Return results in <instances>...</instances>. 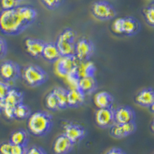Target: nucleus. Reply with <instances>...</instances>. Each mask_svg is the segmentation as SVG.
Returning <instances> with one entry per match:
<instances>
[{"mask_svg":"<svg viewBox=\"0 0 154 154\" xmlns=\"http://www.w3.org/2000/svg\"><path fill=\"white\" fill-rule=\"evenodd\" d=\"M17 7L0 11V32L3 35H19L29 27Z\"/></svg>","mask_w":154,"mask_h":154,"instance_id":"nucleus-1","label":"nucleus"},{"mask_svg":"<svg viewBox=\"0 0 154 154\" xmlns=\"http://www.w3.org/2000/svg\"><path fill=\"white\" fill-rule=\"evenodd\" d=\"M27 119L28 131L35 137H45L53 127V116L46 111L39 110L32 112Z\"/></svg>","mask_w":154,"mask_h":154,"instance_id":"nucleus-2","label":"nucleus"},{"mask_svg":"<svg viewBox=\"0 0 154 154\" xmlns=\"http://www.w3.org/2000/svg\"><path fill=\"white\" fill-rule=\"evenodd\" d=\"M21 77L25 83L29 87L42 86L49 79L47 72L42 67L34 64H29L23 67Z\"/></svg>","mask_w":154,"mask_h":154,"instance_id":"nucleus-3","label":"nucleus"},{"mask_svg":"<svg viewBox=\"0 0 154 154\" xmlns=\"http://www.w3.org/2000/svg\"><path fill=\"white\" fill-rule=\"evenodd\" d=\"M77 33L72 28H66L58 35L56 43L61 56H75Z\"/></svg>","mask_w":154,"mask_h":154,"instance_id":"nucleus-4","label":"nucleus"},{"mask_svg":"<svg viewBox=\"0 0 154 154\" xmlns=\"http://www.w3.org/2000/svg\"><path fill=\"white\" fill-rule=\"evenodd\" d=\"M91 12L94 18L100 21H109L117 16L115 7L106 0H98L92 4Z\"/></svg>","mask_w":154,"mask_h":154,"instance_id":"nucleus-5","label":"nucleus"},{"mask_svg":"<svg viewBox=\"0 0 154 154\" xmlns=\"http://www.w3.org/2000/svg\"><path fill=\"white\" fill-rule=\"evenodd\" d=\"M95 50L96 47L93 42L86 37H81L75 42V56L79 62L90 60Z\"/></svg>","mask_w":154,"mask_h":154,"instance_id":"nucleus-6","label":"nucleus"},{"mask_svg":"<svg viewBox=\"0 0 154 154\" xmlns=\"http://www.w3.org/2000/svg\"><path fill=\"white\" fill-rule=\"evenodd\" d=\"M22 75V68L17 63L5 60L0 65V77L8 82H15Z\"/></svg>","mask_w":154,"mask_h":154,"instance_id":"nucleus-7","label":"nucleus"},{"mask_svg":"<svg viewBox=\"0 0 154 154\" xmlns=\"http://www.w3.org/2000/svg\"><path fill=\"white\" fill-rule=\"evenodd\" d=\"M64 134L69 139L73 144L78 143L86 137L87 131L82 125L71 121H65L63 125Z\"/></svg>","mask_w":154,"mask_h":154,"instance_id":"nucleus-8","label":"nucleus"},{"mask_svg":"<svg viewBox=\"0 0 154 154\" xmlns=\"http://www.w3.org/2000/svg\"><path fill=\"white\" fill-rule=\"evenodd\" d=\"M96 125L102 129H109L116 123L115 112L112 107L97 109L95 114Z\"/></svg>","mask_w":154,"mask_h":154,"instance_id":"nucleus-9","label":"nucleus"},{"mask_svg":"<svg viewBox=\"0 0 154 154\" xmlns=\"http://www.w3.org/2000/svg\"><path fill=\"white\" fill-rule=\"evenodd\" d=\"M56 63L58 72L62 75L69 76L75 74L79 60H77L75 56H62Z\"/></svg>","mask_w":154,"mask_h":154,"instance_id":"nucleus-10","label":"nucleus"},{"mask_svg":"<svg viewBox=\"0 0 154 154\" xmlns=\"http://www.w3.org/2000/svg\"><path fill=\"white\" fill-rule=\"evenodd\" d=\"M137 128L135 121L123 124L115 123L109 128V134L115 139H123L133 134L137 131Z\"/></svg>","mask_w":154,"mask_h":154,"instance_id":"nucleus-11","label":"nucleus"},{"mask_svg":"<svg viewBox=\"0 0 154 154\" xmlns=\"http://www.w3.org/2000/svg\"><path fill=\"white\" fill-rule=\"evenodd\" d=\"M45 44L46 42L42 39L32 38V37H28L25 38L24 40L25 49L26 50L27 53L35 59L42 57Z\"/></svg>","mask_w":154,"mask_h":154,"instance_id":"nucleus-12","label":"nucleus"},{"mask_svg":"<svg viewBox=\"0 0 154 154\" xmlns=\"http://www.w3.org/2000/svg\"><path fill=\"white\" fill-rule=\"evenodd\" d=\"M115 122L118 124H123L133 122L136 119V112L130 106H119L114 109Z\"/></svg>","mask_w":154,"mask_h":154,"instance_id":"nucleus-13","label":"nucleus"},{"mask_svg":"<svg viewBox=\"0 0 154 154\" xmlns=\"http://www.w3.org/2000/svg\"><path fill=\"white\" fill-rule=\"evenodd\" d=\"M73 143L64 133L59 135L53 143V151L55 154H69L73 149Z\"/></svg>","mask_w":154,"mask_h":154,"instance_id":"nucleus-14","label":"nucleus"},{"mask_svg":"<svg viewBox=\"0 0 154 154\" xmlns=\"http://www.w3.org/2000/svg\"><path fill=\"white\" fill-rule=\"evenodd\" d=\"M135 102L137 105L146 108H150L154 105V89L145 88L140 90L135 96Z\"/></svg>","mask_w":154,"mask_h":154,"instance_id":"nucleus-15","label":"nucleus"},{"mask_svg":"<svg viewBox=\"0 0 154 154\" xmlns=\"http://www.w3.org/2000/svg\"><path fill=\"white\" fill-rule=\"evenodd\" d=\"M141 29L139 20L133 16L123 17V35L126 36L136 35Z\"/></svg>","mask_w":154,"mask_h":154,"instance_id":"nucleus-16","label":"nucleus"},{"mask_svg":"<svg viewBox=\"0 0 154 154\" xmlns=\"http://www.w3.org/2000/svg\"><path fill=\"white\" fill-rule=\"evenodd\" d=\"M60 51L56 46V42H46L42 52V58L46 61L51 63H55L61 58Z\"/></svg>","mask_w":154,"mask_h":154,"instance_id":"nucleus-17","label":"nucleus"},{"mask_svg":"<svg viewBox=\"0 0 154 154\" xmlns=\"http://www.w3.org/2000/svg\"><path fill=\"white\" fill-rule=\"evenodd\" d=\"M86 95L81 91L78 87H72L68 89V107L77 108L84 103Z\"/></svg>","mask_w":154,"mask_h":154,"instance_id":"nucleus-18","label":"nucleus"},{"mask_svg":"<svg viewBox=\"0 0 154 154\" xmlns=\"http://www.w3.org/2000/svg\"><path fill=\"white\" fill-rule=\"evenodd\" d=\"M96 72V67L94 63L90 60L87 61H79L76 70L75 72V76L78 79L88 76H95Z\"/></svg>","mask_w":154,"mask_h":154,"instance_id":"nucleus-19","label":"nucleus"},{"mask_svg":"<svg viewBox=\"0 0 154 154\" xmlns=\"http://www.w3.org/2000/svg\"><path fill=\"white\" fill-rule=\"evenodd\" d=\"M77 87L85 95L92 94L98 88V82L95 76L80 78L77 82Z\"/></svg>","mask_w":154,"mask_h":154,"instance_id":"nucleus-20","label":"nucleus"},{"mask_svg":"<svg viewBox=\"0 0 154 154\" xmlns=\"http://www.w3.org/2000/svg\"><path fill=\"white\" fill-rule=\"evenodd\" d=\"M17 8L28 26L35 23L38 17V11L35 7L30 5H19Z\"/></svg>","mask_w":154,"mask_h":154,"instance_id":"nucleus-21","label":"nucleus"},{"mask_svg":"<svg viewBox=\"0 0 154 154\" xmlns=\"http://www.w3.org/2000/svg\"><path fill=\"white\" fill-rule=\"evenodd\" d=\"M95 105L97 108H109L114 103V97L111 93L106 91H100L94 96Z\"/></svg>","mask_w":154,"mask_h":154,"instance_id":"nucleus-22","label":"nucleus"},{"mask_svg":"<svg viewBox=\"0 0 154 154\" xmlns=\"http://www.w3.org/2000/svg\"><path fill=\"white\" fill-rule=\"evenodd\" d=\"M9 141L12 145L27 146L29 141V136L24 129H18L11 133Z\"/></svg>","mask_w":154,"mask_h":154,"instance_id":"nucleus-23","label":"nucleus"},{"mask_svg":"<svg viewBox=\"0 0 154 154\" xmlns=\"http://www.w3.org/2000/svg\"><path fill=\"white\" fill-rule=\"evenodd\" d=\"M23 100H24V93L19 89L12 88L6 97L3 100V103L6 106L16 107L19 104L23 103Z\"/></svg>","mask_w":154,"mask_h":154,"instance_id":"nucleus-24","label":"nucleus"},{"mask_svg":"<svg viewBox=\"0 0 154 154\" xmlns=\"http://www.w3.org/2000/svg\"><path fill=\"white\" fill-rule=\"evenodd\" d=\"M54 93L56 94L59 104H60V109H66L68 107V100H67V96H68V89L61 86H57L53 89Z\"/></svg>","mask_w":154,"mask_h":154,"instance_id":"nucleus-25","label":"nucleus"},{"mask_svg":"<svg viewBox=\"0 0 154 154\" xmlns=\"http://www.w3.org/2000/svg\"><path fill=\"white\" fill-rule=\"evenodd\" d=\"M31 114V108L24 103H22L15 107V119H18V120L26 119L29 117Z\"/></svg>","mask_w":154,"mask_h":154,"instance_id":"nucleus-26","label":"nucleus"},{"mask_svg":"<svg viewBox=\"0 0 154 154\" xmlns=\"http://www.w3.org/2000/svg\"><path fill=\"white\" fill-rule=\"evenodd\" d=\"M45 105L49 110L53 111V112L60 110V104L53 90L50 91L46 95L45 98Z\"/></svg>","mask_w":154,"mask_h":154,"instance_id":"nucleus-27","label":"nucleus"},{"mask_svg":"<svg viewBox=\"0 0 154 154\" xmlns=\"http://www.w3.org/2000/svg\"><path fill=\"white\" fill-rule=\"evenodd\" d=\"M143 14L147 24L154 27V2L144 8L143 10Z\"/></svg>","mask_w":154,"mask_h":154,"instance_id":"nucleus-28","label":"nucleus"},{"mask_svg":"<svg viewBox=\"0 0 154 154\" xmlns=\"http://www.w3.org/2000/svg\"><path fill=\"white\" fill-rule=\"evenodd\" d=\"M41 2L46 9L49 10H55L63 5L64 0H40Z\"/></svg>","mask_w":154,"mask_h":154,"instance_id":"nucleus-29","label":"nucleus"},{"mask_svg":"<svg viewBox=\"0 0 154 154\" xmlns=\"http://www.w3.org/2000/svg\"><path fill=\"white\" fill-rule=\"evenodd\" d=\"M20 3L21 2L18 0H0V5L2 10L15 9L19 5H21Z\"/></svg>","mask_w":154,"mask_h":154,"instance_id":"nucleus-30","label":"nucleus"},{"mask_svg":"<svg viewBox=\"0 0 154 154\" xmlns=\"http://www.w3.org/2000/svg\"><path fill=\"white\" fill-rule=\"evenodd\" d=\"M11 89H12V86L10 85V82H8L2 79L0 80V100H3L6 97Z\"/></svg>","mask_w":154,"mask_h":154,"instance_id":"nucleus-31","label":"nucleus"},{"mask_svg":"<svg viewBox=\"0 0 154 154\" xmlns=\"http://www.w3.org/2000/svg\"><path fill=\"white\" fill-rule=\"evenodd\" d=\"M114 33L118 35H123V17L117 18L112 23V26Z\"/></svg>","mask_w":154,"mask_h":154,"instance_id":"nucleus-32","label":"nucleus"},{"mask_svg":"<svg viewBox=\"0 0 154 154\" xmlns=\"http://www.w3.org/2000/svg\"><path fill=\"white\" fill-rule=\"evenodd\" d=\"M2 112H3L4 116L7 118L8 119H15V107L9 106L4 104L3 108L2 109Z\"/></svg>","mask_w":154,"mask_h":154,"instance_id":"nucleus-33","label":"nucleus"},{"mask_svg":"<svg viewBox=\"0 0 154 154\" xmlns=\"http://www.w3.org/2000/svg\"><path fill=\"white\" fill-rule=\"evenodd\" d=\"M8 52V44L3 37L0 36V60L6 56Z\"/></svg>","mask_w":154,"mask_h":154,"instance_id":"nucleus-34","label":"nucleus"},{"mask_svg":"<svg viewBox=\"0 0 154 154\" xmlns=\"http://www.w3.org/2000/svg\"><path fill=\"white\" fill-rule=\"evenodd\" d=\"M12 144L9 141L0 144V154H12Z\"/></svg>","mask_w":154,"mask_h":154,"instance_id":"nucleus-35","label":"nucleus"},{"mask_svg":"<svg viewBox=\"0 0 154 154\" xmlns=\"http://www.w3.org/2000/svg\"><path fill=\"white\" fill-rule=\"evenodd\" d=\"M28 147L27 146L12 145V154H27Z\"/></svg>","mask_w":154,"mask_h":154,"instance_id":"nucleus-36","label":"nucleus"},{"mask_svg":"<svg viewBox=\"0 0 154 154\" xmlns=\"http://www.w3.org/2000/svg\"><path fill=\"white\" fill-rule=\"evenodd\" d=\"M27 154H47V152L42 146L35 145L29 148Z\"/></svg>","mask_w":154,"mask_h":154,"instance_id":"nucleus-37","label":"nucleus"},{"mask_svg":"<svg viewBox=\"0 0 154 154\" xmlns=\"http://www.w3.org/2000/svg\"><path fill=\"white\" fill-rule=\"evenodd\" d=\"M106 154H126V152L119 147H112Z\"/></svg>","mask_w":154,"mask_h":154,"instance_id":"nucleus-38","label":"nucleus"},{"mask_svg":"<svg viewBox=\"0 0 154 154\" xmlns=\"http://www.w3.org/2000/svg\"><path fill=\"white\" fill-rule=\"evenodd\" d=\"M3 106H4L3 100H0V111H2V108H3Z\"/></svg>","mask_w":154,"mask_h":154,"instance_id":"nucleus-39","label":"nucleus"},{"mask_svg":"<svg viewBox=\"0 0 154 154\" xmlns=\"http://www.w3.org/2000/svg\"><path fill=\"white\" fill-rule=\"evenodd\" d=\"M151 130L154 133V118L152 121V123H151Z\"/></svg>","mask_w":154,"mask_h":154,"instance_id":"nucleus-40","label":"nucleus"},{"mask_svg":"<svg viewBox=\"0 0 154 154\" xmlns=\"http://www.w3.org/2000/svg\"><path fill=\"white\" fill-rule=\"evenodd\" d=\"M149 109H150V111L152 112V113H154V105L152 106L149 108Z\"/></svg>","mask_w":154,"mask_h":154,"instance_id":"nucleus-41","label":"nucleus"},{"mask_svg":"<svg viewBox=\"0 0 154 154\" xmlns=\"http://www.w3.org/2000/svg\"><path fill=\"white\" fill-rule=\"evenodd\" d=\"M18 1H19V2H23V1H25V0H18Z\"/></svg>","mask_w":154,"mask_h":154,"instance_id":"nucleus-42","label":"nucleus"}]
</instances>
